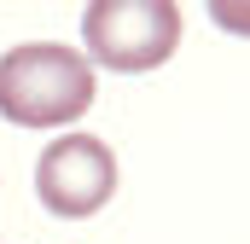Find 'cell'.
Returning <instances> with one entry per match:
<instances>
[{
    "mask_svg": "<svg viewBox=\"0 0 250 244\" xmlns=\"http://www.w3.org/2000/svg\"><path fill=\"white\" fill-rule=\"evenodd\" d=\"M93 105V64L64 41H29L0 59V117L18 128H64Z\"/></svg>",
    "mask_w": 250,
    "mask_h": 244,
    "instance_id": "1",
    "label": "cell"
},
{
    "mask_svg": "<svg viewBox=\"0 0 250 244\" xmlns=\"http://www.w3.org/2000/svg\"><path fill=\"white\" fill-rule=\"evenodd\" d=\"M82 41L105 70H157L181 47V6L175 0H93L82 12Z\"/></svg>",
    "mask_w": 250,
    "mask_h": 244,
    "instance_id": "2",
    "label": "cell"
},
{
    "mask_svg": "<svg viewBox=\"0 0 250 244\" xmlns=\"http://www.w3.org/2000/svg\"><path fill=\"white\" fill-rule=\"evenodd\" d=\"M111 192H117V157L93 134H64V140H53L41 151V163H35V198L59 221L99 215L111 203Z\"/></svg>",
    "mask_w": 250,
    "mask_h": 244,
    "instance_id": "3",
    "label": "cell"
}]
</instances>
